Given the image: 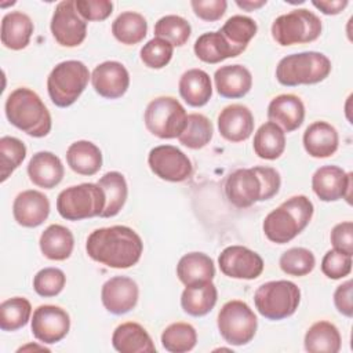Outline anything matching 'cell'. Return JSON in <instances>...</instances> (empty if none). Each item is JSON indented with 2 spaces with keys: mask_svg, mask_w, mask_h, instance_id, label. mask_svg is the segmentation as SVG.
Returning a JSON list of instances; mask_svg holds the SVG:
<instances>
[{
  "mask_svg": "<svg viewBox=\"0 0 353 353\" xmlns=\"http://www.w3.org/2000/svg\"><path fill=\"white\" fill-rule=\"evenodd\" d=\"M88 256L108 268L128 269L138 263L143 251L139 234L124 225L95 229L85 243Z\"/></svg>",
  "mask_w": 353,
  "mask_h": 353,
  "instance_id": "1",
  "label": "cell"
},
{
  "mask_svg": "<svg viewBox=\"0 0 353 353\" xmlns=\"http://www.w3.org/2000/svg\"><path fill=\"white\" fill-rule=\"evenodd\" d=\"M281 186V178L276 168L256 165L239 168L225 181V196L237 208H248L258 201L276 196Z\"/></svg>",
  "mask_w": 353,
  "mask_h": 353,
  "instance_id": "2",
  "label": "cell"
},
{
  "mask_svg": "<svg viewBox=\"0 0 353 353\" xmlns=\"http://www.w3.org/2000/svg\"><path fill=\"white\" fill-rule=\"evenodd\" d=\"M8 121L33 138L48 135L52 127L51 114L41 98L28 87L15 88L6 99Z\"/></svg>",
  "mask_w": 353,
  "mask_h": 353,
  "instance_id": "3",
  "label": "cell"
},
{
  "mask_svg": "<svg viewBox=\"0 0 353 353\" xmlns=\"http://www.w3.org/2000/svg\"><path fill=\"white\" fill-rule=\"evenodd\" d=\"M313 212V203L306 196H292L265 216L263 233L272 243L285 244L309 225Z\"/></svg>",
  "mask_w": 353,
  "mask_h": 353,
  "instance_id": "4",
  "label": "cell"
},
{
  "mask_svg": "<svg viewBox=\"0 0 353 353\" xmlns=\"http://www.w3.org/2000/svg\"><path fill=\"white\" fill-rule=\"evenodd\" d=\"M331 73V61L317 51H303L281 58L276 68V79L287 87L316 84Z\"/></svg>",
  "mask_w": 353,
  "mask_h": 353,
  "instance_id": "5",
  "label": "cell"
},
{
  "mask_svg": "<svg viewBox=\"0 0 353 353\" xmlns=\"http://www.w3.org/2000/svg\"><path fill=\"white\" fill-rule=\"evenodd\" d=\"M90 79V70L81 61L59 62L47 77V91L51 102L58 108L73 105L85 90Z\"/></svg>",
  "mask_w": 353,
  "mask_h": 353,
  "instance_id": "6",
  "label": "cell"
},
{
  "mask_svg": "<svg viewBox=\"0 0 353 353\" xmlns=\"http://www.w3.org/2000/svg\"><path fill=\"white\" fill-rule=\"evenodd\" d=\"M299 302L301 290L290 280L263 283L254 294V303L258 313L268 320H283L292 316Z\"/></svg>",
  "mask_w": 353,
  "mask_h": 353,
  "instance_id": "7",
  "label": "cell"
},
{
  "mask_svg": "<svg viewBox=\"0 0 353 353\" xmlns=\"http://www.w3.org/2000/svg\"><path fill=\"white\" fill-rule=\"evenodd\" d=\"M105 204L106 199L101 186L90 182L69 186L57 197V210L68 221L101 216Z\"/></svg>",
  "mask_w": 353,
  "mask_h": 353,
  "instance_id": "8",
  "label": "cell"
},
{
  "mask_svg": "<svg viewBox=\"0 0 353 353\" xmlns=\"http://www.w3.org/2000/svg\"><path fill=\"white\" fill-rule=\"evenodd\" d=\"M321 21L314 12L306 8H296L277 17L272 23L270 30L273 40L283 47H287L317 40L321 34Z\"/></svg>",
  "mask_w": 353,
  "mask_h": 353,
  "instance_id": "9",
  "label": "cell"
},
{
  "mask_svg": "<svg viewBox=\"0 0 353 353\" xmlns=\"http://www.w3.org/2000/svg\"><path fill=\"white\" fill-rule=\"evenodd\" d=\"M186 110L174 97L152 99L143 113L146 130L161 139L178 138L186 125Z\"/></svg>",
  "mask_w": 353,
  "mask_h": 353,
  "instance_id": "10",
  "label": "cell"
},
{
  "mask_svg": "<svg viewBox=\"0 0 353 353\" xmlns=\"http://www.w3.org/2000/svg\"><path fill=\"white\" fill-rule=\"evenodd\" d=\"M218 330L226 343L243 346L252 341L258 328V319L254 310L243 301L226 302L218 313Z\"/></svg>",
  "mask_w": 353,
  "mask_h": 353,
  "instance_id": "11",
  "label": "cell"
},
{
  "mask_svg": "<svg viewBox=\"0 0 353 353\" xmlns=\"http://www.w3.org/2000/svg\"><path fill=\"white\" fill-rule=\"evenodd\" d=\"M148 164L154 175L168 182H183L193 172L190 159L172 145H159L150 149Z\"/></svg>",
  "mask_w": 353,
  "mask_h": 353,
  "instance_id": "12",
  "label": "cell"
},
{
  "mask_svg": "<svg viewBox=\"0 0 353 353\" xmlns=\"http://www.w3.org/2000/svg\"><path fill=\"white\" fill-rule=\"evenodd\" d=\"M51 33L62 47H77L87 36V22L80 17L73 0H63L57 4L51 23Z\"/></svg>",
  "mask_w": 353,
  "mask_h": 353,
  "instance_id": "13",
  "label": "cell"
},
{
  "mask_svg": "<svg viewBox=\"0 0 353 353\" xmlns=\"http://www.w3.org/2000/svg\"><path fill=\"white\" fill-rule=\"evenodd\" d=\"M30 328L33 336L44 345H52L62 341L70 330V317L68 312L55 305H40L34 309Z\"/></svg>",
  "mask_w": 353,
  "mask_h": 353,
  "instance_id": "14",
  "label": "cell"
},
{
  "mask_svg": "<svg viewBox=\"0 0 353 353\" xmlns=\"http://www.w3.org/2000/svg\"><path fill=\"white\" fill-rule=\"evenodd\" d=\"M353 174L338 165H323L312 176V189L321 201H336L345 199L352 203Z\"/></svg>",
  "mask_w": 353,
  "mask_h": 353,
  "instance_id": "15",
  "label": "cell"
},
{
  "mask_svg": "<svg viewBox=\"0 0 353 353\" xmlns=\"http://www.w3.org/2000/svg\"><path fill=\"white\" fill-rule=\"evenodd\" d=\"M221 272L232 279L254 280L263 272L261 255L244 245H229L218 256Z\"/></svg>",
  "mask_w": 353,
  "mask_h": 353,
  "instance_id": "16",
  "label": "cell"
},
{
  "mask_svg": "<svg viewBox=\"0 0 353 353\" xmlns=\"http://www.w3.org/2000/svg\"><path fill=\"white\" fill-rule=\"evenodd\" d=\"M139 298L138 284L127 276H114L106 280L101 290L103 307L112 314H125L132 310Z\"/></svg>",
  "mask_w": 353,
  "mask_h": 353,
  "instance_id": "17",
  "label": "cell"
},
{
  "mask_svg": "<svg viewBox=\"0 0 353 353\" xmlns=\"http://www.w3.org/2000/svg\"><path fill=\"white\" fill-rule=\"evenodd\" d=\"M91 83L95 92L102 98L117 99L130 87V73L121 62L105 61L94 68Z\"/></svg>",
  "mask_w": 353,
  "mask_h": 353,
  "instance_id": "18",
  "label": "cell"
},
{
  "mask_svg": "<svg viewBox=\"0 0 353 353\" xmlns=\"http://www.w3.org/2000/svg\"><path fill=\"white\" fill-rule=\"evenodd\" d=\"M12 215L18 225L23 228H37L50 215L48 197L39 190H23L14 199Z\"/></svg>",
  "mask_w": 353,
  "mask_h": 353,
  "instance_id": "19",
  "label": "cell"
},
{
  "mask_svg": "<svg viewBox=\"0 0 353 353\" xmlns=\"http://www.w3.org/2000/svg\"><path fill=\"white\" fill-rule=\"evenodd\" d=\"M219 134L229 142H243L254 132L252 112L241 103L225 106L218 114Z\"/></svg>",
  "mask_w": 353,
  "mask_h": 353,
  "instance_id": "20",
  "label": "cell"
},
{
  "mask_svg": "<svg viewBox=\"0 0 353 353\" xmlns=\"http://www.w3.org/2000/svg\"><path fill=\"white\" fill-rule=\"evenodd\" d=\"M268 119L277 124L284 132L298 130L305 120V105L294 94H280L268 106Z\"/></svg>",
  "mask_w": 353,
  "mask_h": 353,
  "instance_id": "21",
  "label": "cell"
},
{
  "mask_svg": "<svg viewBox=\"0 0 353 353\" xmlns=\"http://www.w3.org/2000/svg\"><path fill=\"white\" fill-rule=\"evenodd\" d=\"M302 142L309 156L314 159H325L338 150L339 135L334 125L319 120L307 125L303 132Z\"/></svg>",
  "mask_w": 353,
  "mask_h": 353,
  "instance_id": "22",
  "label": "cell"
},
{
  "mask_svg": "<svg viewBox=\"0 0 353 353\" xmlns=\"http://www.w3.org/2000/svg\"><path fill=\"white\" fill-rule=\"evenodd\" d=\"M65 174L63 164L52 152L41 150L32 156L28 164V175L33 185L52 189L61 183Z\"/></svg>",
  "mask_w": 353,
  "mask_h": 353,
  "instance_id": "23",
  "label": "cell"
},
{
  "mask_svg": "<svg viewBox=\"0 0 353 353\" xmlns=\"http://www.w3.org/2000/svg\"><path fill=\"white\" fill-rule=\"evenodd\" d=\"M214 81L216 92L223 98H241L252 87V74L243 65H225L215 70Z\"/></svg>",
  "mask_w": 353,
  "mask_h": 353,
  "instance_id": "24",
  "label": "cell"
},
{
  "mask_svg": "<svg viewBox=\"0 0 353 353\" xmlns=\"http://www.w3.org/2000/svg\"><path fill=\"white\" fill-rule=\"evenodd\" d=\"M112 345L120 353H153L156 346L148 331L135 321H127L116 327Z\"/></svg>",
  "mask_w": 353,
  "mask_h": 353,
  "instance_id": "25",
  "label": "cell"
},
{
  "mask_svg": "<svg viewBox=\"0 0 353 353\" xmlns=\"http://www.w3.org/2000/svg\"><path fill=\"white\" fill-rule=\"evenodd\" d=\"M34 26L30 17L22 11L7 12L1 19V44L10 50L25 48L33 34Z\"/></svg>",
  "mask_w": 353,
  "mask_h": 353,
  "instance_id": "26",
  "label": "cell"
},
{
  "mask_svg": "<svg viewBox=\"0 0 353 353\" xmlns=\"http://www.w3.org/2000/svg\"><path fill=\"white\" fill-rule=\"evenodd\" d=\"M181 98L193 108L204 106L212 97L210 74L203 69H189L183 72L178 83Z\"/></svg>",
  "mask_w": 353,
  "mask_h": 353,
  "instance_id": "27",
  "label": "cell"
},
{
  "mask_svg": "<svg viewBox=\"0 0 353 353\" xmlns=\"http://www.w3.org/2000/svg\"><path fill=\"white\" fill-rule=\"evenodd\" d=\"M176 276L185 287L212 281L215 276L214 261L204 252L185 254L176 265Z\"/></svg>",
  "mask_w": 353,
  "mask_h": 353,
  "instance_id": "28",
  "label": "cell"
},
{
  "mask_svg": "<svg viewBox=\"0 0 353 353\" xmlns=\"http://www.w3.org/2000/svg\"><path fill=\"white\" fill-rule=\"evenodd\" d=\"M66 161L72 171L80 175H94L102 167V152L91 141H76L66 150Z\"/></svg>",
  "mask_w": 353,
  "mask_h": 353,
  "instance_id": "29",
  "label": "cell"
},
{
  "mask_svg": "<svg viewBox=\"0 0 353 353\" xmlns=\"http://www.w3.org/2000/svg\"><path fill=\"white\" fill-rule=\"evenodd\" d=\"M39 245L46 258L51 261H65L72 255L74 237L66 226L52 223L41 233Z\"/></svg>",
  "mask_w": 353,
  "mask_h": 353,
  "instance_id": "30",
  "label": "cell"
},
{
  "mask_svg": "<svg viewBox=\"0 0 353 353\" xmlns=\"http://www.w3.org/2000/svg\"><path fill=\"white\" fill-rule=\"evenodd\" d=\"M218 299V291L212 281L186 285L181 295L183 312L193 317H201L210 313Z\"/></svg>",
  "mask_w": 353,
  "mask_h": 353,
  "instance_id": "31",
  "label": "cell"
},
{
  "mask_svg": "<svg viewBox=\"0 0 353 353\" xmlns=\"http://www.w3.org/2000/svg\"><path fill=\"white\" fill-rule=\"evenodd\" d=\"M193 50L196 57L205 63H219L241 54V51L233 47L219 30L207 32L199 36Z\"/></svg>",
  "mask_w": 353,
  "mask_h": 353,
  "instance_id": "32",
  "label": "cell"
},
{
  "mask_svg": "<svg viewBox=\"0 0 353 353\" xmlns=\"http://www.w3.org/2000/svg\"><path fill=\"white\" fill-rule=\"evenodd\" d=\"M303 345L310 353H336L341 350L342 338L332 323L320 320L309 327L305 334Z\"/></svg>",
  "mask_w": 353,
  "mask_h": 353,
  "instance_id": "33",
  "label": "cell"
},
{
  "mask_svg": "<svg viewBox=\"0 0 353 353\" xmlns=\"http://www.w3.org/2000/svg\"><path fill=\"white\" fill-rule=\"evenodd\" d=\"M252 148L258 157L276 160L284 153L285 132L273 121H266L256 130Z\"/></svg>",
  "mask_w": 353,
  "mask_h": 353,
  "instance_id": "34",
  "label": "cell"
},
{
  "mask_svg": "<svg viewBox=\"0 0 353 353\" xmlns=\"http://www.w3.org/2000/svg\"><path fill=\"white\" fill-rule=\"evenodd\" d=\"M105 193L106 204L101 218H112L117 215L125 204L128 196V186L124 175L119 171H109L97 182Z\"/></svg>",
  "mask_w": 353,
  "mask_h": 353,
  "instance_id": "35",
  "label": "cell"
},
{
  "mask_svg": "<svg viewBox=\"0 0 353 353\" xmlns=\"http://www.w3.org/2000/svg\"><path fill=\"white\" fill-rule=\"evenodd\" d=\"M112 33L121 44L134 46L145 39L148 33V22L139 12L124 11L113 21Z\"/></svg>",
  "mask_w": 353,
  "mask_h": 353,
  "instance_id": "36",
  "label": "cell"
},
{
  "mask_svg": "<svg viewBox=\"0 0 353 353\" xmlns=\"http://www.w3.org/2000/svg\"><path fill=\"white\" fill-rule=\"evenodd\" d=\"M212 134L214 127L207 116L201 113H190L188 114L186 125L178 139L189 149H201L210 143Z\"/></svg>",
  "mask_w": 353,
  "mask_h": 353,
  "instance_id": "37",
  "label": "cell"
},
{
  "mask_svg": "<svg viewBox=\"0 0 353 353\" xmlns=\"http://www.w3.org/2000/svg\"><path fill=\"white\" fill-rule=\"evenodd\" d=\"M197 343V332L189 323H172L161 334V345L171 353L190 352Z\"/></svg>",
  "mask_w": 353,
  "mask_h": 353,
  "instance_id": "38",
  "label": "cell"
},
{
  "mask_svg": "<svg viewBox=\"0 0 353 353\" xmlns=\"http://www.w3.org/2000/svg\"><path fill=\"white\" fill-rule=\"evenodd\" d=\"M32 316V305L23 296L6 299L0 305V328L3 331H17L28 324Z\"/></svg>",
  "mask_w": 353,
  "mask_h": 353,
  "instance_id": "39",
  "label": "cell"
},
{
  "mask_svg": "<svg viewBox=\"0 0 353 353\" xmlns=\"http://www.w3.org/2000/svg\"><path fill=\"white\" fill-rule=\"evenodd\" d=\"M256 30H258L256 22L252 18L245 15L230 17L219 29L223 37L241 52L245 51L248 43L256 34Z\"/></svg>",
  "mask_w": 353,
  "mask_h": 353,
  "instance_id": "40",
  "label": "cell"
},
{
  "mask_svg": "<svg viewBox=\"0 0 353 353\" xmlns=\"http://www.w3.org/2000/svg\"><path fill=\"white\" fill-rule=\"evenodd\" d=\"M192 34L190 23L179 15H164L154 23V36L170 41L174 47L183 46Z\"/></svg>",
  "mask_w": 353,
  "mask_h": 353,
  "instance_id": "41",
  "label": "cell"
},
{
  "mask_svg": "<svg viewBox=\"0 0 353 353\" xmlns=\"http://www.w3.org/2000/svg\"><path fill=\"white\" fill-rule=\"evenodd\" d=\"M279 265L285 274L301 277L314 269L316 258L313 252L305 247H292L281 254Z\"/></svg>",
  "mask_w": 353,
  "mask_h": 353,
  "instance_id": "42",
  "label": "cell"
},
{
  "mask_svg": "<svg viewBox=\"0 0 353 353\" xmlns=\"http://www.w3.org/2000/svg\"><path fill=\"white\" fill-rule=\"evenodd\" d=\"M26 157L25 143L10 135L0 138V168H1V182H4L23 161Z\"/></svg>",
  "mask_w": 353,
  "mask_h": 353,
  "instance_id": "43",
  "label": "cell"
},
{
  "mask_svg": "<svg viewBox=\"0 0 353 353\" xmlns=\"http://www.w3.org/2000/svg\"><path fill=\"white\" fill-rule=\"evenodd\" d=\"M174 46L160 37H153L139 51L141 61L150 69H161L167 66L172 58Z\"/></svg>",
  "mask_w": 353,
  "mask_h": 353,
  "instance_id": "44",
  "label": "cell"
},
{
  "mask_svg": "<svg viewBox=\"0 0 353 353\" xmlns=\"http://www.w3.org/2000/svg\"><path fill=\"white\" fill-rule=\"evenodd\" d=\"M66 283L65 273L58 268H44L33 277V288L37 295L51 298L58 295Z\"/></svg>",
  "mask_w": 353,
  "mask_h": 353,
  "instance_id": "45",
  "label": "cell"
},
{
  "mask_svg": "<svg viewBox=\"0 0 353 353\" xmlns=\"http://www.w3.org/2000/svg\"><path fill=\"white\" fill-rule=\"evenodd\" d=\"M321 272L332 280L346 277L352 272V255L338 250H330L321 259Z\"/></svg>",
  "mask_w": 353,
  "mask_h": 353,
  "instance_id": "46",
  "label": "cell"
},
{
  "mask_svg": "<svg viewBox=\"0 0 353 353\" xmlns=\"http://www.w3.org/2000/svg\"><path fill=\"white\" fill-rule=\"evenodd\" d=\"M76 10L84 21H103L113 11L109 0H76Z\"/></svg>",
  "mask_w": 353,
  "mask_h": 353,
  "instance_id": "47",
  "label": "cell"
},
{
  "mask_svg": "<svg viewBox=\"0 0 353 353\" xmlns=\"http://www.w3.org/2000/svg\"><path fill=\"white\" fill-rule=\"evenodd\" d=\"M190 6L196 17L207 22H214L223 17L228 3L225 0H192Z\"/></svg>",
  "mask_w": 353,
  "mask_h": 353,
  "instance_id": "48",
  "label": "cell"
},
{
  "mask_svg": "<svg viewBox=\"0 0 353 353\" xmlns=\"http://www.w3.org/2000/svg\"><path fill=\"white\" fill-rule=\"evenodd\" d=\"M331 244L334 245V250H338L341 252L353 254V223L352 221H345L336 223L330 234Z\"/></svg>",
  "mask_w": 353,
  "mask_h": 353,
  "instance_id": "49",
  "label": "cell"
},
{
  "mask_svg": "<svg viewBox=\"0 0 353 353\" xmlns=\"http://www.w3.org/2000/svg\"><path fill=\"white\" fill-rule=\"evenodd\" d=\"M334 305L336 310L346 316L352 317L353 316V306H352V280H346L341 285L336 287L334 292Z\"/></svg>",
  "mask_w": 353,
  "mask_h": 353,
  "instance_id": "50",
  "label": "cell"
},
{
  "mask_svg": "<svg viewBox=\"0 0 353 353\" xmlns=\"http://www.w3.org/2000/svg\"><path fill=\"white\" fill-rule=\"evenodd\" d=\"M312 4L325 15H336L346 8L347 0H313Z\"/></svg>",
  "mask_w": 353,
  "mask_h": 353,
  "instance_id": "51",
  "label": "cell"
},
{
  "mask_svg": "<svg viewBox=\"0 0 353 353\" xmlns=\"http://www.w3.org/2000/svg\"><path fill=\"white\" fill-rule=\"evenodd\" d=\"M236 4L245 11H254V10L263 7L266 4V0H254V1L252 0H243V1L237 0Z\"/></svg>",
  "mask_w": 353,
  "mask_h": 353,
  "instance_id": "52",
  "label": "cell"
},
{
  "mask_svg": "<svg viewBox=\"0 0 353 353\" xmlns=\"http://www.w3.org/2000/svg\"><path fill=\"white\" fill-rule=\"evenodd\" d=\"M28 349H40V350H48L46 346H36V345H26V346H22V347H19L18 349V352H25V350H28Z\"/></svg>",
  "mask_w": 353,
  "mask_h": 353,
  "instance_id": "53",
  "label": "cell"
}]
</instances>
